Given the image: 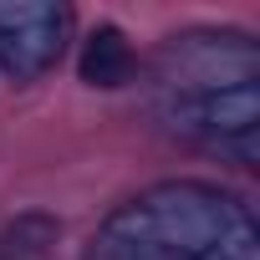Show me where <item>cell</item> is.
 <instances>
[{
    "instance_id": "6da1fadb",
    "label": "cell",
    "mask_w": 260,
    "mask_h": 260,
    "mask_svg": "<svg viewBox=\"0 0 260 260\" xmlns=\"http://www.w3.org/2000/svg\"><path fill=\"white\" fill-rule=\"evenodd\" d=\"M138 209L179 260H255V224L209 189H164Z\"/></svg>"
},
{
    "instance_id": "7a4b0ae2",
    "label": "cell",
    "mask_w": 260,
    "mask_h": 260,
    "mask_svg": "<svg viewBox=\"0 0 260 260\" xmlns=\"http://www.w3.org/2000/svg\"><path fill=\"white\" fill-rule=\"evenodd\" d=\"M174 122L184 133H199L214 148H230V153H240L250 164L255 158V127H260V92H255V82L199 87V92L179 97Z\"/></svg>"
},
{
    "instance_id": "3957f363",
    "label": "cell",
    "mask_w": 260,
    "mask_h": 260,
    "mask_svg": "<svg viewBox=\"0 0 260 260\" xmlns=\"http://www.w3.org/2000/svg\"><path fill=\"white\" fill-rule=\"evenodd\" d=\"M61 51V11L41 0H6L0 6V67L11 77H41Z\"/></svg>"
},
{
    "instance_id": "277c9868",
    "label": "cell",
    "mask_w": 260,
    "mask_h": 260,
    "mask_svg": "<svg viewBox=\"0 0 260 260\" xmlns=\"http://www.w3.org/2000/svg\"><path fill=\"white\" fill-rule=\"evenodd\" d=\"M77 72L87 87H122L133 77V51H127V36L117 26H97L77 56Z\"/></svg>"
},
{
    "instance_id": "5b68a950",
    "label": "cell",
    "mask_w": 260,
    "mask_h": 260,
    "mask_svg": "<svg viewBox=\"0 0 260 260\" xmlns=\"http://www.w3.org/2000/svg\"><path fill=\"white\" fill-rule=\"evenodd\" d=\"M102 260H179L169 250V240L153 230V219L143 209H127L112 219L107 230V245H102Z\"/></svg>"
}]
</instances>
